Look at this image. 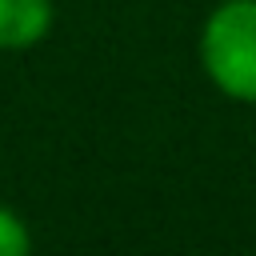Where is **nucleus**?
Here are the masks:
<instances>
[{
	"label": "nucleus",
	"mask_w": 256,
	"mask_h": 256,
	"mask_svg": "<svg viewBox=\"0 0 256 256\" xmlns=\"http://www.w3.org/2000/svg\"><path fill=\"white\" fill-rule=\"evenodd\" d=\"M208 80L244 104H256V0H224L200 32Z\"/></svg>",
	"instance_id": "obj_1"
},
{
	"label": "nucleus",
	"mask_w": 256,
	"mask_h": 256,
	"mask_svg": "<svg viewBox=\"0 0 256 256\" xmlns=\"http://www.w3.org/2000/svg\"><path fill=\"white\" fill-rule=\"evenodd\" d=\"M52 28V0H0V48H28Z\"/></svg>",
	"instance_id": "obj_2"
},
{
	"label": "nucleus",
	"mask_w": 256,
	"mask_h": 256,
	"mask_svg": "<svg viewBox=\"0 0 256 256\" xmlns=\"http://www.w3.org/2000/svg\"><path fill=\"white\" fill-rule=\"evenodd\" d=\"M28 228L20 224V216H12L8 208H0V256H20L28 252Z\"/></svg>",
	"instance_id": "obj_3"
}]
</instances>
